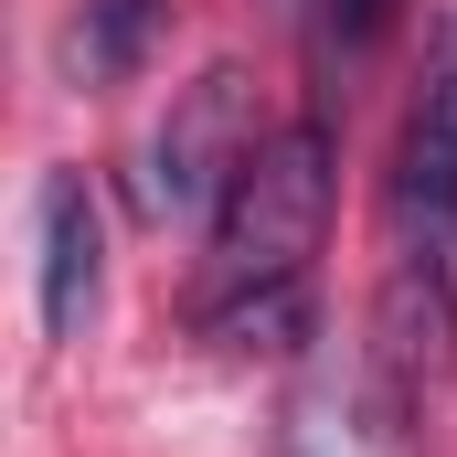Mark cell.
Returning <instances> with one entry per match:
<instances>
[{
	"label": "cell",
	"mask_w": 457,
	"mask_h": 457,
	"mask_svg": "<svg viewBox=\"0 0 457 457\" xmlns=\"http://www.w3.org/2000/svg\"><path fill=\"white\" fill-rule=\"evenodd\" d=\"M330 192H341V149L320 117L266 128L255 160L234 170L224 213H213V277H309L320 234H330Z\"/></svg>",
	"instance_id": "cell-1"
},
{
	"label": "cell",
	"mask_w": 457,
	"mask_h": 457,
	"mask_svg": "<svg viewBox=\"0 0 457 457\" xmlns=\"http://www.w3.org/2000/svg\"><path fill=\"white\" fill-rule=\"evenodd\" d=\"M255 75L245 64H203L181 96H170V117H160V138H149V213H170V224H213L234 192V170L255 160Z\"/></svg>",
	"instance_id": "cell-2"
},
{
	"label": "cell",
	"mask_w": 457,
	"mask_h": 457,
	"mask_svg": "<svg viewBox=\"0 0 457 457\" xmlns=\"http://www.w3.org/2000/svg\"><path fill=\"white\" fill-rule=\"evenodd\" d=\"M383 213H394V255L457 277V11H436V32H426V75H415V107H404Z\"/></svg>",
	"instance_id": "cell-3"
},
{
	"label": "cell",
	"mask_w": 457,
	"mask_h": 457,
	"mask_svg": "<svg viewBox=\"0 0 457 457\" xmlns=\"http://www.w3.org/2000/svg\"><path fill=\"white\" fill-rule=\"evenodd\" d=\"M32 234H43V330H54V341H86V320H96V277H107V224H96L86 170H43Z\"/></svg>",
	"instance_id": "cell-4"
},
{
	"label": "cell",
	"mask_w": 457,
	"mask_h": 457,
	"mask_svg": "<svg viewBox=\"0 0 457 457\" xmlns=\"http://www.w3.org/2000/svg\"><path fill=\"white\" fill-rule=\"evenodd\" d=\"M372 361H383L394 394L457 372V277L447 266H415V255H404V266L383 277V298H372Z\"/></svg>",
	"instance_id": "cell-5"
},
{
	"label": "cell",
	"mask_w": 457,
	"mask_h": 457,
	"mask_svg": "<svg viewBox=\"0 0 457 457\" xmlns=\"http://www.w3.org/2000/svg\"><path fill=\"white\" fill-rule=\"evenodd\" d=\"M309 330H320L309 277H213L192 298V341L224 351V361H277V351H298Z\"/></svg>",
	"instance_id": "cell-6"
},
{
	"label": "cell",
	"mask_w": 457,
	"mask_h": 457,
	"mask_svg": "<svg viewBox=\"0 0 457 457\" xmlns=\"http://www.w3.org/2000/svg\"><path fill=\"white\" fill-rule=\"evenodd\" d=\"M160 11H170V0H86L75 64H86L96 86H128V75L149 64V32H160Z\"/></svg>",
	"instance_id": "cell-7"
},
{
	"label": "cell",
	"mask_w": 457,
	"mask_h": 457,
	"mask_svg": "<svg viewBox=\"0 0 457 457\" xmlns=\"http://www.w3.org/2000/svg\"><path fill=\"white\" fill-rule=\"evenodd\" d=\"M287 457H361V426H351L341 383H298L287 394Z\"/></svg>",
	"instance_id": "cell-8"
},
{
	"label": "cell",
	"mask_w": 457,
	"mask_h": 457,
	"mask_svg": "<svg viewBox=\"0 0 457 457\" xmlns=\"http://www.w3.org/2000/svg\"><path fill=\"white\" fill-rule=\"evenodd\" d=\"M394 21H404V0H320V54L330 64H372L394 43Z\"/></svg>",
	"instance_id": "cell-9"
}]
</instances>
